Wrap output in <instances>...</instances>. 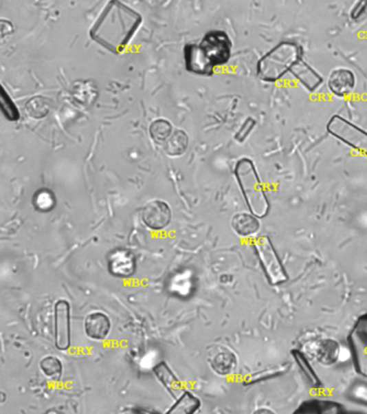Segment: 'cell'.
Wrapping results in <instances>:
<instances>
[{
    "mask_svg": "<svg viewBox=\"0 0 367 414\" xmlns=\"http://www.w3.org/2000/svg\"><path fill=\"white\" fill-rule=\"evenodd\" d=\"M232 47L233 43L225 32L211 30L199 45L189 43L184 47L186 70L197 75L211 76L214 67L230 61Z\"/></svg>",
    "mask_w": 367,
    "mask_h": 414,
    "instance_id": "cell-1",
    "label": "cell"
},
{
    "mask_svg": "<svg viewBox=\"0 0 367 414\" xmlns=\"http://www.w3.org/2000/svg\"><path fill=\"white\" fill-rule=\"evenodd\" d=\"M302 61L298 45L292 43H279L258 61V77L264 81L279 80L288 72H293Z\"/></svg>",
    "mask_w": 367,
    "mask_h": 414,
    "instance_id": "cell-2",
    "label": "cell"
},
{
    "mask_svg": "<svg viewBox=\"0 0 367 414\" xmlns=\"http://www.w3.org/2000/svg\"><path fill=\"white\" fill-rule=\"evenodd\" d=\"M235 176L249 210L254 216L264 217L267 214L269 204L254 162L249 159H241L236 165Z\"/></svg>",
    "mask_w": 367,
    "mask_h": 414,
    "instance_id": "cell-3",
    "label": "cell"
},
{
    "mask_svg": "<svg viewBox=\"0 0 367 414\" xmlns=\"http://www.w3.org/2000/svg\"><path fill=\"white\" fill-rule=\"evenodd\" d=\"M328 131L350 147L367 155V132L360 127L340 116H334L329 122Z\"/></svg>",
    "mask_w": 367,
    "mask_h": 414,
    "instance_id": "cell-4",
    "label": "cell"
},
{
    "mask_svg": "<svg viewBox=\"0 0 367 414\" xmlns=\"http://www.w3.org/2000/svg\"><path fill=\"white\" fill-rule=\"evenodd\" d=\"M54 339L56 349L67 351L71 345V315L66 300H58L54 307Z\"/></svg>",
    "mask_w": 367,
    "mask_h": 414,
    "instance_id": "cell-5",
    "label": "cell"
},
{
    "mask_svg": "<svg viewBox=\"0 0 367 414\" xmlns=\"http://www.w3.org/2000/svg\"><path fill=\"white\" fill-rule=\"evenodd\" d=\"M258 257H260V263L265 270L268 279L274 285L280 284L287 280L280 260L274 250L273 245L268 241V239L263 237L258 241L256 244Z\"/></svg>",
    "mask_w": 367,
    "mask_h": 414,
    "instance_id": "cell-6",
    "label": "cell"
},
{
    "mask_svg": "<svg viewBox=\"0 0 367 414\" xmlns=\"http://www.w3.org/2000/svg\"><path fill=\"white\" fill-rule=\"evenodd\" d=\"M171 210L164 201H151L142 208V218L144 225L154 231L165 229L171 221Z\"/></svg>",
    "mask_w": 367,
    "mask_h": 414,
    "instance_id": "cell-7",
    "label": "cell"
},
{
    "mask_svg": "<svg viewBox=\"0 0 367 414\" xmlns=\"http://www.w3.org/2000/svg\"><path fill=\"white\" fill-rule=\"evenodd\" d=\"M108 267L114 276L127 279L136 272V258L129 250H115L110 254Z\"/></svg>",
    "mask_w": 367,
    "mask_h": 414,
    "instance_id": "cell-8",
    "label": "cell"
},
{
    "mask_svg": "<svg viewBox=\"0 0 367 414\" xmlns=\"http://www.w3.org/2000/svg\"><path fill=\"white\" fill-rule=\"evenodd\" d=\"M355 85H357V78L355 73L348 68H336L329 76V90L337 98L348 96L353 92Z\"/></svg>",
    "mask_w": 367,
    "mask_h": 414,
    "instance_id": "cell-9",
    "label": "cell"
},
{
    "mask_svg": "<svg viewBox=\"0 0 367 414\" xmlns=\"http://www.w3.org/2000/svg\"><path fill=\"white\" fill-rule=\"evenodd\" d=\"M111 330L109 317L102 312H94L87 315L85 322V331L89 339L102 341L106 339Z\"/></svg>",
    "mask_w": 367,
    "mask_h": 414,
    "instance_id": "cell-10",
    "label": "cell"
},
{
    "mask_svg": "<svg viewBox=\"0 0 367 414\" xmlns=\"http://www.w3.org/2000/svg\"><path fill=\"white\" fill-rule=\"evenodd\" d=\"M232 227L235 230V232L241 237H252L260 229V221L254 214L239 213V214H236L232 219Z\"/></svg>",
    "mask_w": 367,
    "mask_h": 414,
    "instance_id": "cell-11",
    "label": "cell"
},
{
    "mask_svg": "<svg viewBox=\"0 0 367 414\" xmlns=\"http://www.w3.org/2000/svg\"><path fill=\"white\" fill-rule=\"evenodd\" d=\"M209 362L212 370L221 375L231 373L236 366L235 355L223 347H220L216 353L211 355Z\"/></svg>",
    "mask_w": 367,
    "mask_h": 414,
    "instance_id": "cell-12",
    "label": "cell"
},
{
    "mask_svg": "<svg viewBox=\"0 0 367 414\" xmlns=\"http://www.w3.org/2000/svg\"><path fill=\"white\" fill-rule=\"evenodd\" d=\"M189 146V136L184 131L176 130L164 142V151L170 157L184 155Z\"/></svg>",
    "mask_w": 367,
    "mask_h": 414,
    "instance_id": "cell-13",
    "label": "cell"
},
{
    "mask_svg": "<svg viewBox=\"0 0 367 414\" xmlns=\"http://www.w3.org/2000/svg\"><path fill=\"white\" fill-rule=\"evenodd\" d=\"M96 85L91 81H79L72 87V96L81 105H92L97 98Z\"/></svg>",
    "mask_w": 367,
    "mask_h": 414,
    "instance_id": "cell-14",
    "label": "cell"
},
{
    "mask_svg": "<svg viewBox=\"0 0 367 414\" xmlns=\"http://www.w3.org/2000/svg\"><path fill=\"white\" fill-rule=\"evenodd\" d=\"M201 402L192 393L186 392L171 406L165 414H194L199 409Z\"/></svg>",
    "mask_w": 367,
    "mask_h": 414,
    "instance_id": "cell-15",
    "label": "cell"
},
{
    "mask_svg": "<svg viewBox=\"0 0 367 414\" xmlns=\"http://www.w3.org/2000/svg\"><path fill=\"white\" fill-rule=\"evenodd\" d=\"M51 100L43 96H36L28 100L25 106L26 113L34 119H43L50 113Z\"/></svg>",
    "mask_w": 367,
    "mask_h": 414,
    "instance_id": "cell-16",
    "label": "cell"
},
{
    "mask_svg": "<svg viewBox=\"0 0 367 414\" xmlns=\"http://www.w3.org/2000/svg\"><path fill=\"white\" fill-rule=\"evenodd\" d=\"M149 130L152 140L157 144H164L173 134V127L165 119H159L152 122Z\"/></svg>",
    "mask_w": 367,
    "mask_h": 414,
    "instance_id": "cell-17",
    "label": "cell"
},
{
    "mask_svg": "<svg viewBox=\"0 0 367 414\" xmlns=\"http://www.w3.org/2000/svg\"><path fill=\"white\" fill-rule=\"evenodd\" d=\"M55 203L54 193L49 189L38 190L32 199V204L39 212H50L54 208Z\"/></svg>",
    "mask_w": 367,
    "mask_h": 414,
    "instance_id": "cell-18",
    "label": "cell"
},
{
    "mask_svg": "<svg viewBox=\"0 0 367 414\" xmlns=\"http://www.w3.org/2000/svg\"><path fill=\"white\" fill-rule=\"evenodd\" d=\"M40 369L49 379H60L63 372V364L57 357L47 356L40 362Z\"/></svg>",
    "mask_w": 367,
    "mask_h": 414,
    "instance_id": "cell-19",
    "label": "cell"
},
{
    "mask_svg": "<svg viewBox=\"0 0 367 414\" xmlns=\"http://www.w3.org/2000/svg\"><path fill=\"white\" fill-rule=\"evenodd\" d=\"M154 374L157 375V379L165 385L168 389H176L177 385L179 384L178 379L175 377V374L173 373L168 366L165 364L164 362H159L157 364L153 369Z\"/></svg>",
    "mask_w": 367,
    "mask_h": 414,
    "instance_id": "cell-20",
    "label": "cell"
},
{
    "mask_svg": "<svg viewBox=\"0 0 367 414\" xmlns=\"http://www.w3.org/2000/svg\"><path fill=\"white\" fill-rule=\"evenodd\" d=\"M256 414H274V413H273V412L268 411V410L262 409V410H258V411H256Z\"/></svg>",
    "mask_w": 367,
    "mask_h": 414,
    "instance_id": "cell-21",
    "label": "cell"
},
{
    "mask_svg": "<svg viewBox=\"0 0 367 414\" xmlns=\"http://www.w3.org/2000/svg\"><path fill=\"white\" fill-rule=\"evenodd\" d=\"M45 414H63L60 413V412L54 411V410H51V411L47 412Z\"/></svg>",
    "mask_w": 367,
    "mask_h": 414,
    "instance_id": "cell-22",
    "label": "cell"
}]
</instances>
